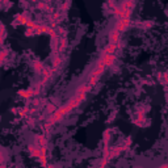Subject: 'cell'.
I'll list each match as a JSON object with an SVG mask.
<instances>
[{
    "instance_id": "obj_3",
    "label": "cell",
    "mask_w": 168,
    "mask_h": 168,
    "mask_svg": "<svg viewBox=\"0 0 168 168\" xmlns=\"http://www.w3.org/2000/svg\"><path fill=\"white\" fill-rule=\"evenodd\" d=\"M65 116H66V113L63 112L62 106H61V108L55 109L54 112H53V113L50 114V117H49V121H47V122H50L51 125H54V124H57V122H59V121L62 120V118H63Z\"/></svg>"
},
{
    "instance_id": "obj_2",
    "label": "cell",
    "mask_w": 168,
    "mask_h": 168,
    "mask_svg": "<svg viewBox=\"0 0 168 168\" xmlns=\"http://www.w3.org/2000/svg\"><path fill=\"white\" fill-rule=\"evenodd\" d=\"M117 61V57L116 54H103V57L97 61V65L96 66H100V65H104L105 67H110L113 66Z\"/></svg>"
},
{
    "instance_id": "obj_16",
    "label": "cell",
    "mask_w": 168,
    "mask_h": 168,
    "mask_svg": "<svg viewBox=\"0 0 168 168\" xmlns=\"http://www.w3.org/2000/svg\"><path fill=\"white\" fill-rule=\"evenodd\" d=\"M25 36H26V37H33V36H37V29H36V26L26 28V30H25Z\"/></svg>"
},
{
    "instance_id": "obj_11",
    "label": "cell",
    "mask_w": 168,
    "mask_h": 168,
    "mask_svg": "<svg viewBox=\"0 0 168 168\" xmlns=\"http://www.w3.org/2000/svg\"><path fill=\"white\" fill-rule=\"evenodd\" d=\"M66 47H67V38H66V36L62 38H61V41L58 42V53H63L66 50Z\"/></svg>"
},
{
    "instance_id": "obj_19",
    "label": "cell",
    "mask_w": 168,
    "mask_h": 168,
    "mask_svg": "<svg viewBox=\"0 0 168 168\" xmlns=\"http://www.w3.org/2000/svg\"><path fill=\"white\" fill-rule=\"evenodd\" d=\"M7 57H8V51H7V50H1V51H0V65H3Z\"/></svg>"
},
{
    "instance_id": "obj_1",
    "label": "cell",
    "mask_w": 168,
    "mask_h": 168,
    "mask_svg": "<svg viewBox=\"0 0 168 168\" xmlns=\"http://www.w3.org/2000/svg\"><path fill=\"white\" fill-rule=\"evenodd\" d=\"M105 69H106V67L104 65H100V66H96V69L92 71V74H91V76H89V80H88V83L92 87L95 86L97 82H99V79L101 78V75L105 72Z\"/></svg>"
},
{
    "instance_id": "obj_27",
    "label": "cell",
    "mask_w": 168,
    "mask_h": 168,
    "mask_svg": "<svg viewBox=\"0 0 168 168\" xmlns=\"http://www.w3.org/2000/svg\"><path fill=\"white\" fill-rule=\"evenodd\" d=\"M3 159H4V154L1 152V151H0V165H1V167H4V164L1 163V161H3Z\"/></svg>"
},
{
    "instance_id": "obj_17",
    "label": "cell",
    "mask_w": 168,
    "mask_h": 168,
    "mask_svg": "<svg viewBox=\"0 0 168 168\" xmlns=\"http://www.w3.org/2000/svg\"><path fill=\"white\" fill-rule=\"evenodd\" d=\"M37 8L41 11H46V12H51V8L49 7L47 4H45L43 1H40V3L37 4Z\"/></svg>"
},
{
    "instance_id": "obj_13",
    "label": "cell",
    "mask_w": 168,
    "mask_h": 168,
    "mask_svg": "<svg viewBox=\"0 0 168 168\" xmlns=\"http://www.w3.org/2000/svg\"><path fill=\"white\" fill-rule=\"evenodd\" d=\"M120 36L121 33L120 32H117V30H112L110 32V34H109V42H118L120 41Z\"/></svg>"
},
{
    "instance_id": "obj_9",
    "label": "cell",
    "mask_w": 168,
    "mask_h": 168,
    "mask_svg": "<svg viewBox=\"0 0 168 168\" xmlns=\"http://www.w3.org/2000/svg\"><path fill=\"white\" fill-rule=\"evenodd\" d=\"M54 71H55L54 69H43L42 70V76H43V78H42V84L46 83L49 79H50V76L53 75V72Z\"/></svg>"
},
{
    "instance_id": "obj_28",
    "label": "cell",
    "mask_w": 168,
    "mask_h": 168,
    "mask_svg": "<svg viewBox=\"0 0 168 168\" xmlns=\"http://www.w3.org/2000/svg\"><path fill=\"white\" fill-rule=\"evenodd\" d=\"M50 127H51V124H50V122H47V124L45 125V130L49 131V130H50Z\"/></svg>"
},
{
    "instance_id": "obj_23",
    "label": "cell",
    "mask_w": 168,
    "mask_h": 168,
    "mask_svg": "<svg viewBox=\"0 0 168 168\" xmlns=\"http://www.w3.org/2000/svg\"><path fill=\"white\" fill-rule=\"evenodd\" d=\"M59 18H61V14H59V13H54V14H53V17H51V21L54 22V24H57V22L59 21ZM54 24H53V26H54Z\"/></svg>"
},
{
    "instance_id": "obj_6",
    "label": "cell",
    "mask_w": 168,
    "mask_h": 168,
    "mask_svg": "<svg viewBox=\"0 0 168 168\" xmlns=\"http://www.w3.org/2000/svg\"><path fill=\"white\" fill-rule=\"evenodd\" d=\"M38 93H40V91H38V89L29 88V89H20V91L17 92V95H20V96L24 97V99H30V97L36 96V95H38Z\"/></svg>"
},
{
    "instance_id": "obj_31",
    "label": "cell",
    "mask_w": 168,
    "mask_h": 168,
    "mask_svg": "<svg viewBox=\"0 0 168 168\" xmlns=\"http://www.w3.org/2000/svg\"><path fill=\"white\" fill-rule=\"evenodd\" d=\"M29 124L33 125V124H34V120H33V118H29Z\"/></svg>"
},
{
    "instance_id": "obj_14",
    "label": "cell",
    "mask_w": 168,
    "mask_h": 168,
    "mask_svg": "<svg viewBox=\"0 0 168 168\" xmlns=\"http://www.w3.org/2000/svg\"><path fill=\"white\" fill-rule=\"evenodd\" d=\"M28 20H29V17H28V14H26V13L17 14V16H16V21H17L18 24L25 25V24H26V21H28Z\"/></svg>"
},
{
    "instance_id": "obj_7",
    "label": "cell",
    "mask_w": 168,
    "mask_h": 168,
    "mask_svg": "<svg viewBox=\"0 0 168 168\" xmlns=\"http://www.w3.org/2000/svg\"><path fill=\"white\" fill-rule=\"evenodd\" d=\"M121 46L120 41L118 42H109V43L106 45L105 47H104L103 50V54H114L116 53V50Z\"/></svg>"
},
{
    "instance_id": "obj_26",
    "label": "cell",
    "mask_w": 168,
    "mask_h": 168,
    "mask_svg": "<svg viewBox=\"0 0 168 168\" xmlns=\"http://www.w3.org/2000/svg\"><path fill=\"white\" fill-rule=\"evenodd\" d=\"M57 34H61V36H66V30L63 28H58V32H57Z\"/></svg>"
},
{
    "instance_id": "obj_24",
    "label": "cell",
    "mask_w": 168,
    "mask_h": 168,
    "mask_svg": "<svg viewBox=\"0 0 168 168\" xmlns=\"http://www.w3.org/2000/svg\"><path fill=\"white\" fill-rule=\"evenodd\" d=\"M25 26H26V28H33V26H36V22H34V21H32V18H29V20L26 21Z\"/></svg>"
},
{
    "instance_id": "obj_8",
    "label": "cell",
    "mask_w": 168,
    "mask_h": 168,
    "mask_svg": "<svg viewBox=\"0 0 168 168\" xmlns=\"http://www.w3.org/2000/svg\"><path fill=\"white\" fill-rule=\"evenodd\" d=\"M91 89H92V86H91L89 83H86V84H82L80 87H78L75 95H78V93H86V95H87V93H88Z\"/></svg>"
},
{
    "instance_id": "obj_5",
    "label": "cell",
    "mask_w": 168,
    "mask_h": 168,
    "mask_svg": "<svg viewBox=\"0 0 168 168\" xmlns=\"http://www.w3.org/2000/svg\"><path fill=\"white\" fill-rule=\"evenodd\" d=\"M28 150H29V152H30V155L33 158H40L42 154V151L46 150V147H41V146H38V144H30V146L28 147Z\"/></svg>"
},
{
    "instance_id": "obj_29",
    "label": "cell",
    "mask_w": 168,
    "mask_h": 168,
    "mask_svg": "<svg viewBox=\"0 0 168 168\" xmlns=\"http://www.w3.org/2000/svg\"><path fill=\"white\" fill-rule=\"evenodd\" d=\"M108 4H109V5H110L112 8L116 7V5H114V1H113V0H108Z\"/></svg>"
},
{
    "instance_id": "obj_25",
    "label": "cell",
    "mask_w": 168,
    "mask_h": 168,
    "mask_svg": "<svg viewBox=\"0 0 168 168\" xmlns=\"http://www.w3.org/2000/svg\"><path fill=\"white\" fill-rule=\"evenodd\" d=\"M46 109H47V112H49V113L51 114V113H53V112H54V110H55V109H57V108H55V106H54V105H53V104H49V105H47V106H46Z\"/></svg>"
},
{
    "instance_id": "obj_12",
    "label": "cell",
    "mask_w": 168,
    "mask_h": 168,
    "mask_svg": "<svg viewBox=\"0 0 168 168\" xmlns=\"http://www.w3.org/2000/svg\"><path fill=\"white\" fill-rule=\"evenodd\" d=\"M36 143L38 146H41V147H46V144H47V139L45 135H36Z\"/></svg>"
},
{
    "instance_id": "obj_18",
    "label": "cell",
    "mask_w": 168,
    "mask_h": 168,
    "mask_svg": "<svg viewBox=\"0 0 168 168\" xmlns=\"http://www.w3.org/2000/svg\"><path fill=\"white\" fill-rule=\"evenodd\" d=\"M61 63H62V58H61V57H59V55H55L54 57V59H53V69H57V67H58L59 65H61Z\"/></svg>"
},
{
    "instance_id": "obj_4",
    "label": "cell",
    "mask_w": 168,
    "mask_h": 168,
    "mask_svg": "<svg viewBox=\"0 0 168 168\" xmlns=\"http://www.w3.org/2000/svg\"><path fill=\"white\" fill-rule=\"evenodd\" d=\"M130 24H131L130 18H122V20H118L116 22V25H114V30L122 33V32H125L127 28L130 26Z\"/></svg>"
},
{
    "instance_id": "obj_15",
    "label": "cell",
    "mask_w": 168,
    "mask_h": 168,
    "mask_svg": "<svg viewBox=\"0 0 168 168\" xmlns=\"http://www.w3.org/2000/svg\"><path fill=\"white\" fill-rule=\"evenodd\" d=\"M33 69H34L36 72H42V70H43L45 67L40 61H34V62H33Z\"/></svg>"
},
{
    "instance_id": "obj_22",
    "label": "cell",
    "mask_w": 168,
    "mask_h": 168,
    "mask_svg": "<svg viewBox=\"0 0 168 168\" xmlns=\"http://www.w3.org/2000/svg\"><path fill=\"white\" fill-rule=\"evenodd\" d=\"M29 109H30L29 106H25V108H22V109L20 110V114H21L22 117H28V113H29Z\"/></svg>"
},
{
    "instance_id": "obj_30",
    "label": "cell",
    "mask_w": 168,
    "mask_h": 168,
    "mask_svg": "<svg viewBox=\"0 0 168 168\" xmlns=\"http://www.w3.org/2000/svg\"><path fill=\"white\" fill-rule=\"evenodd\" d=\"M69 5H70V3H69V1H67V3H66L65 5H62V9H63V11H66V9H67V8H69Z\"/></svg>"
},
{
    "instance_id": "obj_21",
    "label": "cell",
    "mask_w": 168,
    "mask_h": 168,
    "mask_svg": "<svg viewBox=\"0 0 168 168\" xmlns=\"http://www.w3.org/2000/svg\"><path fill=\"white\" fill-rule=\"evenodd\" d=\"M4 36H5V26L3 24H0V43L4 40Z\"/></svg>"
},
{
    "instance_id": "obj_10",
    "label": "cell",
    "mask_w": 168,
    "mask_h": 168,
    "mask_svg": "<svg viewBox=\"0 0 168 168\" xmlns=\"http://www.w3.org/2000/svg\"><path fill=\"white\" fill-rule=\"evenodd\" d=\"M122 11H133L134 8V0H125L124 3L120 5Z\"/></svg>"
},
{
    "instance_id": "obj_20",
    "label": "cell",
    "mask_w": 168,
    "mask_h": 168,
    "mask_svg": "<svg viewBox=\"0 0 168 168\" xmlns=\"http://www.w3.org/2000/svg\"><path fill=\"white\" fill-rule=\"evenodd\" d=\"M109 139H110L109 131L106 130L105 133H104V147H105V146H109Z\"/></svg>"
}]
</instances>
